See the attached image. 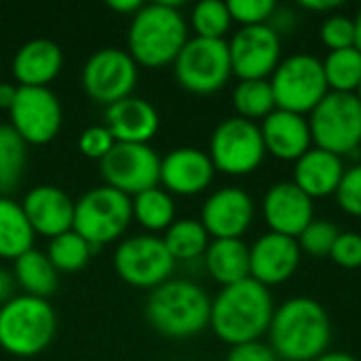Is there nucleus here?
<instances>
[{"instance_id": "obj_1", "label": "nucleus", "mask_w": 361, "mask_h": 361, "mask_svg": "<svg viewBox=\"0 0 361 361\" xmlns=\"http://www.w3.org/2000/svg\"><path fill=\"white\" fill-rule=\"evenodd\" d=\"M273 315L271 290L247 277L218 292L212 300L209 328L222 343L237 347L260 341L269 332Z\"/></svg>"}, {"instance_id": "obj_2", "label": "nucleus", "mask_w": 361, "mask_h": 361, "mask_svg": "<svg viewBox=\"0 0 361 361\" xmlns=\"http://www.w3.org/2000/svg\"><path fill=\"white\" fill-rule=\"evenodd\" d=\"M269 345L283 361H315L328 353L332 343V322L322 302L296 296L275 309Z\"/></svg>"}, {"instance_id": "obj_3", "label": "nucleus", "mask_w": 361, "mask_h": 361, "mask_svg": "<svg viewBox=\"0 0 361 361\" xmlns=\"http://www.w3.org/2000/svg\"><path fill=\"white\" fill-rule=\"evenodd\" d=\"M188 42V23L180 13V2H152L131 17L127 32V53L131 59L150 70L176 61Z\"/></svg>"}, {"instance_id": "obj_4", "label": "nucleus", "mask_w": 361, "mask_h": 361, "mask_svg": "<svg viewBox=\"0 0 361 361\" xmlns=\"http://www.w3.org/2000/svg\"><path fill=\"white\" fill-rule=\"evenodd\" d=\"M212 298L186 279H169L154 288L146 300L148 324L165 338L188 341L209 328Z\"/></svg>"}, {"instance_id": "obj_5", "label": "nucleus", "mask_w": 361, "mask_h": 361, "mask_svg": "<svg viewBox=\"0 0 361 361\" xmlns=\"http://www.w3.org/2000/svg\"><path fill=\"white\" fill-rule=\"evenodd\" d=\"M57 317L44 298L19 294L0 307V347L15 357H36L53 341Z\"/></svg>"}, {"instance_id": "obj_6", "label": "nucleus", "mask_w": 361, "mask_h": 361, "mask_svg": "<svg viewBox=\"0 0 361 361\" xmlns=\"http://www.w3.org/2000/svg\"><path fill=\"white\" fill-rule=\"evenodd\" d=\"M133 220L131 197L110 188L97 186L74 201V224L78 233L95 250L116 241Z\"/></svg>"}, {"instance_id": "obj_7", "label": "nucleus", "mask_w": 361, "mask_h": 361, "mask_svg": "<svg viewBox=\"0 0 361 361\" xmlns=\"http://www.w3.org/2000/svg\"><path fill=\"white\" fill-rule=\"evenodd\" d=\"M269 82L277 110H288L302 116L311 114L330 93L324 63L309 53H296L281 59Z\"/></svg>"}, {"instance_id": "obj_8", "label": "nucleus", "mask_w": 361, "mask_h": 361, "mask_svg": "<svg viewBox=\"0 0 361 361\" xmlns=\"http://www.w3.org/2000/svg\"><path fill=\"white\" fill-rule=\"evenodd\" d=\"M313 144L336 157L361 146V102L355 93L330 91L309 116Z\"/></svg>"}, {"instance_id": "obj_9", "label": "nucleus", "mask_w": 361, "mask_h": 361, "mask_svg": "<svg viewBox=\"0 0 361 361\" xmlns=\"http://www.w3.org/2000/svg\"><path fill=\"white\" fill-rule=\"evenodd\" d=\"M173 74L178 85L190 93L209 95L220 91L233 76L228 42L188 38L173 61Z\"/></svg>"}, {"instance_id": "obj_10", "label": "nucleus", "mask_w": 361, "mask_h": 361, "mask_svg": "<svg viewBox=\"0 0 361 361\" xmlns=\"http://www.w3.org/2000/svg\"><path fill=\"white\" fill-rule=\"evenodd\" d=\"M207 154L220 173L247 176L256 171L267 157L260 125L241 116L222 121L209 137Z\"/></svg>"}, {"instance_id": "obj_11", "label": "nucleus", "mask_w": 361, "mask_h": 361, "mask_svg": "<svg viewBox=\"0 0 361 361\" xmlns=\"http://www.w3.org/2000/svg\"><path fill=\"white\" fill-rule=\"evenodd\" d=\"M116 275L131 288L154 290L171 279L176 260L163 243V237L135 235L118 243L112 258Z\"/></svg>"}, {"instance_id": "obj_12", "label": "nucleus", "mask_w": 361, "mask_h": 361, "mask_svg": "<svg viewBox=\"0 0 361 361\" xmlns=\"http://www.w3.org/2000/svg\"><path fill=\"white\" fill-rule=\"evenodd\" d=\"M99 171L106 186L135 197L159 186L161 157L148 144H114V148L99 161Z\"/></svg>"}, {"instance_id": "obj_13", "label": "nucleus", "mask_w": 361, "mask_h": 361, "mask_svg": "<svg viewBox=\"0 0 361 361\" xmlns=\"http://www.w3.org/2000/svg\"><path fill=\"white\" fill-rule=\"evenodd\" d=\"M137 85V63L127 51L106 47L95 51L82 68L85 93L102 106H112L133 93Z\"/></svg>"}, {"instance_id": "obj_14", "label": "nucleus", "mask_w": 361, "mask_h": 361, "mask_svg": "<svg viewBox=\"0 0 361 361\" xmlns=\"http://www.w3.org/2000/svg\"><path fill=\"white\" fill-rule=\"evenodd\" d=\"M8 116V125L25 144L42 146L57 137L63 112L49 87H19Z\"/></svg>"}, {"instance_id": "obj_15", "label": "nucleus", "mask_w": 361, "mask_h": 361, "mask_svg": "<svg viewBox=\"0 0 361 361\" xmlns=\"http://www.w3.org/2000/svg\"><path fill=\"white\" fill-rule=\"evenodd\" d=\"M228 55L239 80H269L281 63V36L269 23L239 27L228 40Z\"/></svg>"}, {"instance_id": "obj_16", "label": "nucleus", "mask_w": 361, "mask_h": 361, "mask_svg": "<svg viewBox=\"0 0 361 361\" xmlns=\"http://www.w3.org/2000/svg\"><path fill=\"white\" fill-rule=\"evenodd\" d=\"M256 216L254 199L235 186L212 192L203 207L199 222L212 239H241Z\"/></svg>"}, {"instance_id": "obj_17", "label": "nucleus", "mask_w": 361, "mask_h": 361, "mask_svg": "<svg viewBox=\"0 0 361 361\" xmlns=\"http://www.w3.org/2000/svg\"><path fill=\"white\" fill-rule=\"evenodd\" d=\"M262 216L271 233L298 239L315 220V201L294 182H277L262 199Z\"/></svg>"}, {"instance_id": "obj_18", "label": "nucleus", "mask_w": 361, "mask_h": 361, "mask_svg": "<svg viewBox=\"0 0 361 361\" xmlns=\"http://www.w3.org/2000/svg\"><path fill=\"white\" fill-rule=\"evenodd\" d=\"M302 252L298 241L277 233H267L250 245V277L264 288L286 283L296 275Z\"/></svg>"}, {"instance_id": "obj_19", "label": "nucleus", "mask_w": 361, "mask_h": 361, "mask_svg": "<svg viewBox=\"0 0 361 361\" xmlns=\"http://www.w3.org/2000/svg\"><path fill=\"white\" fill-rule=\"evenodd\" d=\"M216 167L207 152L199 148H176L161 159L159 184L169 195L195 197L207 190L214 182Z\"/></svg>"}, {"instance_id": "obj_20", "label": "nucleus", "mask_w": 361, "mask_h": 361, "mask_svg": "<svg viewBox=\"0 0 361 361\" xmlns=\"http://www.w3.org/2000/svg\"><path fill=\"white\" fill-rule=\"evenodd\" d=\"M21 209L34 231V235L55 239L74 224V201L57 186L40 184L25 192Z\"/></svg>"}, {"instance_id": "obj_21", "label": "nucleus", "mask_w": 361, "mask_h": 361, "mask_svg": "<svg viewBox=\"0 0 361 361\" xmlns=\"http://www.w3.org/2000/svg\"><path fill=\"white\" fill-rule=\"evenodd\" d=\"M267 154L279 161H298L313 148L309 118L288 110H273L260 125Z\"/></svg>"}, {"instance_id": "obj_22", "label": "nucleus", "mask_w": 361, "mask_h": 361, "mask_svg": "<svg viewBox=\"0 0 361 361\" xmlns=\"http://www.w3.org/2000/svg\"><path fill=\"white\" fill-rule=\"evenodd\" d=\"M157 108L135 95H129L106 108V127L118 144H148L159 131Z\"/></svg>"}, {"instance_id": "obj_23", "label": "nucleus", "mask_w": 361, "mask_h": 361, "mask_svg": "<svg viewBox=\"0 0 361 361\" xmlns=\"http://www.w3.org/2000/svg\"><path fill=\"white\" fill-rule=\"evenodd\" d=\"M63 66L61 49L47 38H34L19 47L13 57V76L19 87H47Z\"/></svg>"}, {"instance_id": "obj_24", "label": "nucleus", "mask_w": 361, "mask_h": 361, "mask_svg": "<svg viewBox=\"0 0 361 361\" xmlns=\"http://www.w3.org/2000/svg\"><path fill=\"white\" fill-rule=\"evenodd\" d=\"M345 176V163L341 157L313 146L294 163V184L313 201L336 192Z\"/></svg>"}, {"instance_id": "obj_25", "label": "nucleus", "mask_w": 361, "mask_h": 361, "mask_svg": "<svg viewBox=\"0 0 361 361\" xmlns=\"http://www.w3.org/2000/svg\"><path fill=\"white\" fill-rule=\"evenodd\" d=\"M203 260L212 279L222 288L250 277V245L243 239H212Z\"/></svg>"}, {"instance_id": "obj_26", "label": "nucleus", "mask_w": 361, "mask_h": 361, "mask_svg": "<svg viewBox=\"0 0 361 361\" xmlns=\"http://www.w3.org/2000/svg\"><path fill=\"white\" fill-rule=\"evenodd\" d=\"M34 231L21 209V203L11 197H0V258L17 260L34 247Z\"/></svg>"}, {"instance_id": "obj_27", "label": "nucleus", "mask_w": 361, "mask_h": 361, "mask_svg": "<svg viewBox=\"0 0 361 361\" xmlns=\"http://www.w3.org/2000/svg\"><path fill=\"white\" fill-rule=\"evenodd\" d=\"M57 275L59 273L55 271L47 254L36 247H32L30 252H25L13 262L15 283L27 296L47 300V296H51L57 290Z\"/></svg>"}, {"instance_id": "obj_28", "label": "nucleus", "mask_w": 361, "mask_h": 361, "mask_svg": "<svg viewBox=\"0 0 361 361\" xmlns=\"http://www.w3.org/2000/svg\"><path fill=\"white\" fill-rule=\"evenodd\" d=\"M131 209H133V220H137V224L146 228L150 235L165 233L176 222L173 197L161 186L135 195L131 199Z\"/></svg>"}, {"instance_id": "obj_29", "label": "nucleus", "mask_w": 361, "mask_h": 361, "mask_svg": "<svg viewBox=\"0 0 361 361\" xmlns=\"http://www.w3.org/2000/svg\"><path fill=\"white\" fill-rule=\"evenodd\" d=\"M163 243L176 262H190V260L205 256L212 243V237L207 235V231L203 228L199 220L182 218V220H176L165 231Z\"/></svg>"}, {"instance_id": "obj_30", "label": "nucleus", "mask_w": 361, "mask_h": 361, "mask_svg": "<svg viewBox=\"0 0 361 361\" xmlns=\"http://www.w3.org/2000/svg\"><path fill=\"white\" fill-rule=\"evenodd\" d=\"M25 142L11 125H0V197H8L25 169Z\"/></svg>"}, {"instance_id": "obj_31", "label": "nucleus", "mask_w": 361, "mask_h": 361, "mask_svg": "<svg viewBox=\"0 0 361 361\" xmlns=\"http://www.w3.org/2000/svg\"><path fill=\"white\" fill-rule=\"evenodd\" d=\"M328 89L334 93H355L361 82V53L351 49L330 51L322 61Z\"/></svg>"}, {"instance_id": "obj_32", "label": "nucleus", "mask_w": 361, "mask_h": 361, "mask_svg": "<svg viewBox=\"0 0 361 361\" xmlns=\"http://www.w3.org/2000/svg\"><path fill=\"white\" fill-rule=\"evenodd\" d=\"M93 252H95V247L91 243H87L78 233L68 231V233L51 239L44 254L57 273H78L80 269L87 267Z\"/></svg>"}, {"instance_id": "obj_33", "label": "nucleus", "mask_w": 361, "mask_h": 361, "mask_svg": "<svg viewBox=\"0 0 361 361\" xmlns=\"http://www.w3.org/2000/svg\"><path fill=\"white\" fill-rule=\"evenodd\" d=\"M233 106L241 118L256 123L258 118L264 121L275 106V95L269 80H239L233 91Z\"/></svg>"}, {"instance_id": "obj_34", "label": "nucleus", "mask_w": 361, "mask_h": 361, "mask_svg": "<svg viewBox=\"0 0 361 361\" xmlns=\"http://www.w3.org/2000/svg\"><path fill=\"white\" fill-rule=\"evenodd\" d=\"M233 25V17L228 13V4L222 0H203L195 4L190 13V27L197 38L207 40H224Z\"/></svg>"}, {"instance_id": "obj_35", "label": "nucleus", "mask_w": 361, "mask_h": 361, "mask_svg": "<svg viewBox=\"0 0 361 361\" xmlns=\"http://www.w3.org/2000/svg\"><path fill=\"white\" fill-rule=\"evenodd\" d=\"M341 235V231L326 220H313L300 235H298V247L302 254L313 256V258H328L336 237Z\"/></svg>"}, {"instance_id": "obj_36", "label": "nucleus", "mask_w": 361, "mask_h": 361, "mask_svg": "<svg viewBox=\"0 0 361 361\" xmlns=\"http://www.w3.org/2000/svg\"><path fill=\"white\" fill-rule=\"evenodd\" d=\"M226 4L233 21L241 23V27L269 23L277 8L273 0H228Z\"/></svg>"}, {"instance_id": "obj_37", "label": "nucleus", "mask_w": 361, "mask_h": 361, "mask_svg": "<svg viewBox=\"0 0 361 361\" xmlns=\"http://www.w3.org/2000/svg\"><path fill=\"white\" fill-rule=\"evenodd\" d=\"M319 36L330 51L351 49L355 47V21L345 15H330L324 19Z\"/></svg>"}, {"instance_id": "obj_38", "label": "nucleus", "mask_w": 361, "mask_h": 361, "mask_svg": "<svg viewBox=\"0 0 361 361\" xmlns=\"http://www.w3.org/2000/svg\"><path fill=\"white\" fill-rule=\"evenodd\" d=\"M338 207L349 214L361 218V165L345 169V176L334 192Z\"/></svg>"}, {"instance_id": "obj_39", "label": "nucleus", "mask_w": 361, "mask_h": 361, "mask_svg": "<svg viewBox=\"0 0 361 361\" xmlns=\"http://www.w3.org/2000/svg\"><path fill=\"white\" fill-rule=\"evenodd\" d=\"M114 144L116 142H114V137H112V133L108 131L106 125L89 127L78 137V150L87 159H95V161H102L114 148Z\"/></svg>"}, {"instance_id": "obj_40", "label": "nucleus", "mask_w": 361, "mask_h": 361, "mask_svg": "<svg viewBox=\"0 0 361 361\" xmlns=\"http://www.w3.org/2000/svg\"><path fill=\"white\" fill-rule=\"evenodd\" d=\"M330 258L343 269L361 267V235L355 231H345L336 237V243L330 252Z\"/></svg>"}, {"instance_id": "obj_41", "label": "nucleus", "mask_w": 361, "mask_h": 361, "mask_svg": "<svg viewBox=\"0 0 361 361\" xmlns=\"http://www.w3.org/2000/svg\"><path fill=\"white\" fill-rule=\"evenodd\" d=\"M226 361H281L277 357V353L271 349V345L256 341V343H245V345H237L231 347Z\"/></svg>"}, {"instance_id": "obj_42", "label": "nucleus", "mask_w": 361, "mask_h": 361, "mask_svg": "<svg viewBox=\"0 0 361 361\" xmlns=\"http://www.w3.org/2000/svg\"><path fill=\"white\" fill-rule=\"evenodd\" d=\"M296 23H298L296 13L290 11V8H286V6H277L275 13H273V17H271V21H269V25H271L279 36L286 34V32H290Z\"/></svg>"}, {"instance_id": "obj_43", "label": "nucleus", "mask_w": 361, "mask_h": 361, "mask_svg": "<svg viewBox=\"0 0 361 361\" xmlns=\"http://www.w3.org/2000/svg\"><path fill=\"white\" fill-rule=\"evenodd\" d=\"M15 286H17V283H15L13 273L0 267V307L6 305V302L15 296Z\"/></svg>"}, {"instance_id": "obj_44", "label": "nucleus", "mask_w": 361, "mask_h": 361, "mask_svg": "<svg viewBox=\"0 0 361 361\" xmlns=\"http://www.w3.org/2000/svg\"><path fill=\"white\" fill-rule=\"evenodd\" d=\"M19 85L13 82H0V110H11L15 97H17Z\"/></svg>"}, {"instance_id": "obj_45", "label": "nucleus", "mask_w": 361, "mask_h": 361, "mask_svg": "<svg viewBox=\"0 0 361 361\" xmlns=\"http://www.w3.org/2000/svg\"><path fill=\"white\" fill-rule=\"evenodd\" d=\"M108 6L116 13H123V15H135L140 8H142V2L140 0H110Z\"/></svg>"}, {"instance_id": "obj_46", "label": "nucleus", "mask_w": 361, "mask_h": 361, "mask_svg": "<svg viewBox=\"0 0 361 361\" xmlns=\"http://www.w3.org/2000/svg\"><path fill=\"white\" fill-rule=\"evenodd\" d=\"M341 4H343L341 0H305V2H300L302 8H309L315 13H326V11L338 8Z\"/></svg>"}, {"instance_id": "obj_47", "label": "nucleus", "mask_w": 361, "mask_h": 361, "mask_svg": "<svg viewBox=\"0 0 361 361\" xmlns=\"http://www.w3.org/2000/svg\"><path fill=\"white\" fill-rule=\"evenodd\" d=\"M315 361H357L351 353H345V351H328L324 353L322 357H317Z\"/></svg>"}, {"instance_id": "obj_48", "label": "nucleus", "mask_w": 361, "mask_h": 361, "mask_svg": "<svg viewBox=\"0 0 361 361\" xmlns=\"http://www.w3.org/2000/svg\"><path fill=\"white\" fill-rule=\"evenodd\" d=\"M353 21H355V49L361 53V8L357 11V17Z\"/></svg>"}, {"instance_id": "obj_49", "label": "nucleus", "mask_w": 361, "mask_h": 361, "mask_svg": "<svg viewBox=\"0 0 361 361\" xmlns=\"http://www.w3.org/2000/svg\"><path fill=\"white\" fill-rule=\"evenodd\" d=\"M355 95H357V99L361 102V82H360V87H357V91H355Z\"/></svg>"}, {"instance_id": "obj_50", "label": "nucleus", "mask_w": 361, "mask_h": 361, "mask_svg": "<svg viewBox=\"0 0 361 361\" xmlns=\"http://www.w3.org/2000/svg\"><path fill=\"white\" fill-rule=\"evenodd\" d=\"M360 150H361V146H360Z\"/></svg>"}]
</instances>
